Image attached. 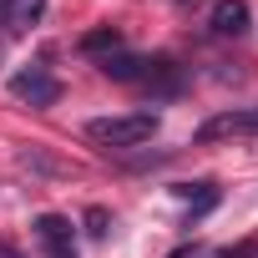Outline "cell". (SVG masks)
<instances>
[{
	"label": "cell",
	"instance_id": "6da1fadb",
	"mask_svg": "<svg viewBox=\"0 0 258 258\" xmlns=\"http://www.w3.org/2000/svg\"><path fill=\"white\" fill-rule=\"evenodd\" d=\"M157 132V111H126V116H91L86 121V137L96 147H111V152H132L142 142H152Z\"/></svg>",
	"mask_w": 258,
	"mask_h": 258
},
{
	"label": "cell",
	"instance_id": "7a4b0ae2",
	"mask_svg": "<svg viewBox=\"0 0 258 258\" xmlns=\"http://www.w3.org/2000/svg\"><path fill=\"white\" fill-rule=\"evenodd\" d=\"M11 96L16 101H26V106H56L61 101V81L46 71V66H26V71H16L11 76Z\"/></svg>",
	"mask_w": 258,
	"mask_h": 258
},
{
	"label": "cell",
	"instance_id": "3957f363",
	"mask_svg": "<svg viewBox=\"0 0 258 258\" xmlns=\"http://www.w3.org/2000/svg\"><path fill=\"white\" fill-rule=\"evenodd\" d=\"M253 132H258V106H243V111L208 116L198 132H192V142H223V137H253Z\"/></svg>",
	"mask_w": 258,
	"mask_h": 258
},
{
	"label": "cell",
	"instance_id": "277c9868",
	"mask_svg": "<svg viewBox=\"0 0 258 258\" xmlns=\"http://www.w3.org/2000/svg\"><path fill=\"white\" fill-rule=\"evenodd\" d=\"M31 228H36V243H41V253H46V258H76L71 218H61V213H41Z\"/></svg>",
	"mask_w": 258,
	"mask_h": 258
},
{
	"label": "cell",
	"instance_id": "5b68a950",
	"mask_svg": "<svg viewBox=\"0 0 258 258\" xmlns=\"http://www.w3.org/2000/svg\"><path fill=\"white\" fill-rule=\"evenodd\" d=\"M248 6H243V0H218V6H213V36H248Z\"/></svg>",
	"mask_w": 258,
	"mask_h": 258
},
{
	"label": "cell",
	"instance_id": "8992f818",
	"mask_svg": "<svg viewBox=\"0 0 258 258\" xmlns=\"http://www.w3.org/2000/svg\"><path fill=\"white\" fill-rule=\"evenodd\" d=\"M142 71H147V56H132V51L101 56V76H111V81H142Z\"/></svg>",
	"mask_w": 258,
	"mask_h": 258
},
{
	"label": "cell",
	"instance_id": "52a82bcc",
	"mask_svg": "<svg viewBox=\"0 0 258 258\" xmlns=\"http://www.w3.org/2000/svg\"><path fill=\"white\" fill-rule=\"evenodd\" d=\"M41 16H46V0H6V6H0V21L11 31H31Z\"/></svg>",
	"mask_w": 258,
	"mask_h": 258
},
{
	"label": "cell",
	"instance_id": "ba28073f",
	"mask_svg": "<svg viewBox=\"0 0 258 258\" xmlns=\"http://www.w3.org/2000/svg\"><path fill=\"white\" fill-rule=\"evenodd\" d=\"M182 203H192V218H203L208 208H218V187L213 182H182V187H172Z\"/></svg>",
	"mask_w": 258,
	"mask_h": 258
},
{
	"label": "cell",
	"instance_id": "9c48e42d",
	"mask_svg": "<svg viewBox=\"0 0 258 258\" xmlns=\"http://www.w3.org/2000/svg\"><path fill=\"white\" fill-rule=\"evenodd\" d=\"M81 51H86V56H96V51H106V56H111V51H121V31H111V26L86 31V36H81Z\"/></svg>",
	"mask_w": 258,
	"mask_h": 258
},
{
	"label": "cell",
	"instance_id": "30bf717a",
	"mask_svg": "<svg viewBox=\"0 0 258 258\" xmlns=\"http://www.w3.org/2000/svg\"><path fill=\"white\" fill-rule=\"evenodd\" d=\"M86 233L91 238H106V208H91L86 213Z\"/></svg>",
	"mask_w": 258,
	"mask_h": 258
},
{
	"label": "cell",
	"instance_id": "8fae6325",
	"mask_svg": "<svg viewBox=\"0 0 258 258\" xmlns=\"http://www.w3.org/2000/svg\"><path fill=\"white\" fill-rule=\"evenodd\" d=\"M167 258H203V248H198V243H187V248H177V253H167Z\"/></svg>",
	"mask_w": 258,
	"mask_h": 258
},
{
	"label": "cell",
	"instance_id": "7c38bea8",
	"mask_svg": "<svg viewBox=\"0 0 258 258\" xmlns=\"http://www.w3.org/2000/svg\"><path fill=\"white\" fill-rule=\"evenodd\" d=\"M0 258H21V248L16 243H0Z\"/></svg>",
	"mask_w": 258,
	"mask_h": 258
},
{
	"label": "cell",
	"instance_id": "4fadbf2b",
	"mask_svg": "<svg viewBox=\"0 0 258 258\" xmlns=\"http://www.w3.org/2000/svg\"><path fill=\"white\" fill-rule=\"evenodd\" d=\"M0 61H6V41H0Z\"/></svg>",
	"mask_w": 258,
	"mask_h": 258
},
{
	"label": "cell",
	"instance_id": "5bb4252c",
	"mask_svg": "<svg viewBox=\"0 0 258 258\" xmlns=\"http://www.w3.org/2000/svg\"><path fill=\"white\" fill-rule=\"evenodd\" d=\"M0 6H6V0H0Z\"/></svg>",
	"mask_w": 258,
	"mask_h": 258
}]
</instances>
